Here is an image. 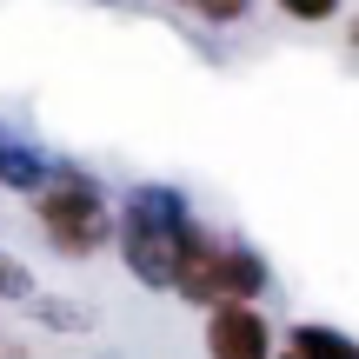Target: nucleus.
Listing matches in <instances>:
<instances>
[{
    "label": "nucleus",
    "mask_w": 359,
    "mask_h": 359,
    "mask_svg": "<svg viewBox=\"0 0 359 359\" xmlns=\"http://www.w3.org/2000/svg\"><path fill=\"white\" fill-rule=\"evenodd\" d=\"M193 213L173 187H133L127 206H120L114 233H120V253H127V273L140 286H173V259L180 240H187Z\"/></svg>",
    "instance_id": "1"
},
{
    "label": "nucleus",
    "mask_w": 359,
    "mask_h": 359,
    "mask_svg": "<svg viewBox=\"0 0 359 359\" xmlns=\"http://www.w3.org/2000/svg\"><path fill=\"white\" fill-rule=\"evenodd\" d=\"M173 293L193 299V306H219V299H259L266 293V259L240 240H219L206 233L200 219L187 226L180 240V259H173Z\"/></svg>",
    "instance_id": "2"
},
{
    "label": "nucleus",
    "mask_w": 359,
    "mask_h": 359,
    "mask_svg": "<svg viewBox=\"0 0 359 359\" xmlns=\"http://www.w3.org/2000/svg\"><path fill=\"white\" fill-rule=\"evenodd\" d=\"M34 219H40V233L53 240V253H67V259H87V253H100L107 240H114V206H107V193L93 187L87 173H47V187L34 193Z\"/></svg>",
    "instance_id": "3"
},
{
    "label": "nucleus",
    "mask_w": 359,
    "mask_h": 359,
    "mask_svg": "<svg viewBox=\"0 0 359 359\" xmlns=\"http://www.w3.org/2000/svg\"><path fill=\"white\" fill-rule=\"evenodd\" d=\"M206 353L213 359H273V326L253 299H219L206 313Z\"/></svg>",
    "instance_id": "4"
},
{
    "label": "nucleus",
    "mask_w": 359,
    "mask_h": 359,
    "mask_svg": "<svg viewBox=\"0 0 359 359\" xmlns=\"http://www.w3.org/2000/svg\"><path fill=\"white\" fill-rule=\"evenodd\" d=\"M0 187H13V193H40L47 187V160L27 140H13L7 127H0Z\"/></svg>",
    "instance_id": "5"
},
{
    "label": "nucleus",
    "mask_w": 359,
    "mask_h": 359,
    "mask_svg": "<svg viewBox=\"0 0 359 359\" xmlns=\"http://www.w3.org/2000/svg\"><path fill=\"white\" fill-rule=\"evenodd\" d=\"M293 353L299 359H359V339H346L339 326H293Z\"/></svg>",
    "instance_id": "6"
},
{
    "label": "nucleus",
    "mask_w": 359,
    "mask_h": 359,
    "mask_svg": "<svg viewBox=\"0 0 359 359\" xmlns=\"http://www.w3.org/2000/svg\"><path fill=\"white\" fill-rule=\"evenodd\" d=\"M173 7L200 13L206 27H233V20H246V13H253V0H173Z\"/></svg>",
    "instance_id": "7"
},
{
    "label": "nucleus",
    "mask_w": 359,
    "mask_h": 359,
    "mask_svg": "<svg viewBox=\"0 0 359 359\" xmlns=\"http://www.w3.org/2000/svg\"><path fill=\"white\" fill-rule=\"evenodd\" d=\"M0 299H34V273L7 253H0Z\"/></svg>",
    "instance_id": "8"
},
{
    "label": "nucleus",
    "mask_w": 359,
    "mask_h": 359,
    "mask_svg": "<svg viewBox=\"0 0 359 359\" xmlns=\"http://www.w3.org/2000/svg\"><path fill=\"white\" fill-rule=\"evenodd\" d=\"M280 13H286V20L320 27V20H333V13H339V0H280Z\"/></svg>",
    "instance_id": "9"
},
{
    "label": "nucleus",
    "mask_w": 359,
    "mask_h": 359,
    "mask_svg": "<svg viewBox=\"0 0 359 359\" xmlns=\"http://www.w3.org/2000/svg\"><path fill=\"white\" fill-rule=\"evenodd\" d=\"M346 40H353V47H359V13H353V27H346Z\"/></svg>",
    "instance_id": "10"
},
{
    "label": "nucleus",
    "mask_w": 359,
    "mask_h": 359,
    "mask_svg": "<svg viewBox=\"0 0 359 359\" xmlns=\"http://www.w3.org/2000/svg\"><path fill=\"white\" fill-rule=\"evenodd\" d=\"M286 359H299V353H286Z\"/></svg>",
    "instance_id": "11"
}]
</instances>
